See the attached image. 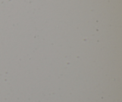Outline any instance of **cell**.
Instances as JSON below:
<instances>
[]
</instances>
